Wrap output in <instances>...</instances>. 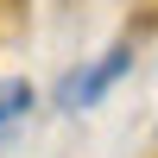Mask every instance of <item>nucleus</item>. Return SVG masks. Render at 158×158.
<instances>
[{"label": "nucleus", "instance_id": "1", "mask_svg": "<svg viewBox=\"0 0 158 158\" xmlns=\"http://www.w3.org/2000/svg\"><path fill=\"white\" fill-rule=\"evenodd\" d=\"M127 70H133V51H127V44L101 51L95 63H82V70H70V76L57 82V108H63V114H82V108H95V101L108 95V89L120 82Z\"/></svg>", "mask_w": 158, "mask_h": 158}, {"label": "nucleus", "instance_id": "2", "mask_svg": "<svg viewBox=\"0 0 158 158\" xmlns=\"http://www.w3.org/2000/svg\"><path fill=\"white\" fill-rule=\"evenodd\" d=\"M32 114V82L25 76H0V146L13 139V127Z\"/></svg>", "mask_w": 158, "mask_h": 158}]
</instances>
